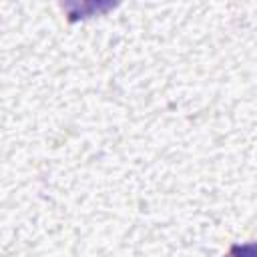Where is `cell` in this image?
<instances>
[{
  "label": "cell",
  "mask_w": 257,
  "mask_h": 257,
  "mask_svg": "<svg viewBox=\"0 0 257 257\" xmlns=\"http://www.w3.org/2000/svg\"><path fill=\"white\" fill-rule=\"evenodd\" d=\"M225 257H257V241L235 243V245L229 247Z\"/></svg>",
  "instance_id": "obj_1"
}]
</instances>
